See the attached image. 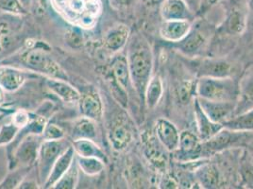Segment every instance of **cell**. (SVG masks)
<instances>
[{"instance_id": "cell-42", "label": "cell", "mask_w": 253, "mask_h": 189, "mask_svg": "<svg viewBox=\"0 0 253 189\" xmlns=\"http://www.w3.org/2000/svg\"><path fill=\"white\" fill-rule=\"evenodd\" d=\"M219 0H208V2L209 3H211V5H213V4H215L216 2H218Z\"/></svg>"}, {"instance_id": "cell-24", "label": "cell", "mask_w": 253, "mask_h": 189, "mask_svg": "<svg viewBox=\"0 0 253 189\" xmlns=\"http://www.w3.org/2000/svg\"><path fill=\"white\" fill-rule=\"evenodd\" d=\"M74 150L77 151L79 156L82 157H95L104 161L105 154L102 150L92 142L91 139L80 138L76 139L74 142Z\"/></svg>"}, {"instance_id": "cell-20", "label": "cell", "mask_w": 253, "mask_h": 189, "mask_svg": "<svg viewBox=\"0 0 253 189\" xmlns=\"http://www.w3.org/2000/svg\"><path fill=\"white\" fill-rule=\"evenodd\" d=\"M39 144L37 139L32 137H26L18 147L16 152V159L23 166H29L38 157Z\"/></svg>"}, {"instance_id": "cell-36", "label": "cell", "mask_w": 253, "mask_h": 189, "mask_svg": "<svg viewBox=\"0 0 253 189\" xmlns=\"http://www.w3.org/2000/svg\"><path fill=\"white\" fill-rule=\"evenodd\" d=\"M134 0H111V3L113 4L114 7H116L117 9H121V8H126L129 7Z\"/></svg>"}, {"instance_id": "cell-1", "label": "cell", "mask_w": 253, "mask_h": 189, "mask_svg": "<svg viewBox=\"0 0 253 189\" xmlns=\"http://www.w3.org/2000/svg\"><path fill=\"white\" fill-rule=\"evenodd\" d=\"M126 61L133 86L140 96L144 98L145 91L153 68V55L147 39L136 35L129 43Z\"/></svg>"}, {"instance_id": "cell-41", "label": "cell", "mask_w": 253, "mask_h": 189, "mask_svg": "<svg viewBox=\"0 0 253 189\" xmlns=\"http://www.w3.org/2000/svg\"><path fill=\"white\" fill-rule=\"evenodd\" d=\"M249 7L252 11H253V0H249Z\"/></svg>"}, {"instance_id": "cell-2", "label": "cell", "mask_w": 253, "mask_h": 189, "mask_svg": "<svg viewBox=\"0 0 253 189\" xmlns=\"http://www.w3.org/2000/svg\"><path fill=\"white\" fill-rule=\"evenodd\" d=\"M53 6L67 21L92 28L100 11L99 0H52Z\"/></svg>"}, {"instance_id": "cell-6", "label": "cell", "mask_w": 253, "mask_h": 189, "mask_svg": "<svg viewBox=\"0 0 253 189\" xmlns=\"http://www.w3.org/2000/svg\"><path fill=\"white\" fill-rule=\"evenodd\" d=\"M160 12L164 20L192 21L195 16L184 0H164L160 5Z\"/></svg>"}, {"instance_id": "cell-17", "label": "cell", "mask_w": 253, "mask_h": 189, "mask_svg": "<svg viewBox=\"0 0 253 189\" xmlns=\"http://www.w3.org/2000/svg\"><path fill=\"white\" fill-rule=\"evenodd\" d=\"M26 80L21 70L10 66H0V87L6 91H14L21 87Z\"/></svg>"}, {"instance_id": "cell-30", "label": "cell", "mask_w": 253, "mask_h": 189, "mask_svg": "<svg viewBox=\"0 0 253 189\" xmlns=\"http://www.w3.org/2000/svg\"><path fill=\"white\" fill-rule=\"evenodd\" d=\"M77 180H78V168L72 164V166L63 174V177L56 183L54 188L62 189H74Z\"/></svg>"}, {"instance_id": "cell-3", "label": "cell", "mask_w": 253, "mask_h": 189, "mask_svg": "<svg viewBox=\"0 0 253 189\" xmlns=\"http://www.w3.org/2000/svg\"><path fill=\"white\" fill-rule=\"evenodd\" d=\"M196 91L200 98L211 101L235 102L238 97L237 84L229 77H201Z\"/></svg>"}, {"instance_id": "cell-34", "label": "cell", "mask_w": 253, "mask_h": 189, "mask_svg": "<svg viewBox=\"0 0 253 189\" xmlns=\"http://www.w3.org/2000/svg\"><path fill=\"white\" fill-rule=\"evenodd\" d=\"M29 121H30V117L29 115H27L26 113H17L14 117H13V120H12V123L15 125V126L23 127L26 126L29 124Z\"/></svg>"}, {"instance_id": "cell-29", "label": "cell", "mask_w": 253, "mask_h": 189, "mask_svg": "<svg viewBox=\"0 0 253 189\" xmlns=\"http://www.w3.org/2000/svg\"><path fill=\"white\" fill-rule=\"evenodd\" d=\"M227 31L232 34H241L246 29V18L241 11H234L226 22Z\"/></svg>"}, {"instance_id": "cell-35", "label": "cell", "mask_w": 253, "mask_h": 189, "mask_svg": "<svg viewBox=\"0 0 253 189\" xmlns=\"http://www.w3.org/2000/svg\"><path fill=\"white\" fill-rule=\"evenodd\" d=\"M244 97L247 101L253 99V78L249 81L244 89Z\"/></svg>"}, {"instance_id": "cell-5", "label": "cell", "mask_w": 253, "mask_h": 189, "mask_svg": "<svg viewBox=\"0 0 253 189\" xmlns=\"http://www.w3.org/2000/svg\"><path fill=\"white\" fill-rule=\"evenodd\" d=\"M26 64L35 71L47 74L56 79L66 80L67 76L52 58L40 49L32 50L25 57Z\"/></svg>"}, {"instance_id": "cell-43", "label": "cell", "mask_w": 253, "mask_h": 189, "mask_svg": "<svg viewBox=\"0 0 253 189\" xmlns=\"http://www.w3.org/2000/svg\"></svg>"}, {"instance_id": "cell-23", "label": "cell", "mask_w": 253, "mask_h": 189, "mask_svg": "<svg viewBox=\"0 0 253 189\" xmlns=\"http://www.w3.org/2000/svg\"><path fill=\"white\" fill-rule=\"evenodd\" d=\"M224 128L232 131L251 133L253 132V109L233 118H229L223 123Z\"/></svg>"}, {"instance_id": "cell-25", "label": "cell", "mask_w": 253, "mask_h": 189, "mask_svg": "<svg viewBox=\"0 0 253 189\" xmlns=\"http://www.w3.org/2000/svg\"><path fill=\"white\" fill-rule=\"evenodd\" d=\"M156 140H158L157 137L156 138H153V137L148 138V140L146 143L145 154L148 158V161H150L151 164H153L156 168H165L167 165V157L161 148L162 144L160 143V145H158V143H157L158 141L156 142Z\"/></svg>"}, {"instance_id": "cell-14", "label": "cell", "mask_w": 253, "mask_h": 189, "mask_svg": "<svg viewBox=\"0 0 253 189\" xmlns=\"http://www.w3.org/2000/svg\"><path fill=\"white\" fill-rule=\"evenodd\" d=\"M129 30L125 25H117L110 29L104 36L106 48L112 53L121 50L128 39Z\"/></svg>"}, {"instance_id": "cell-39", "label": "cell", "mask_w": 253, "mask_h": 189, "mask_svg": "<svg viewBox=\"0 0 253 189\" xmlns=\"http://www.w3.org/2000/svg\"><path fill=\"white\" fill-rule=\"evenodd\" d=\"M164 0H143V2L148 6V7H156V6H160L163 3Z\"/></svg>"}, {"instance_id": "cell-15", "label": "cell", "mask_w": 253, "mask_h": 189, "mask_svg": "<svg viewBox=\"0 0 253 189\" xmlns=\"http://www.w3.org/2000/svg\"><path fill=\"white\" fill-rule=\"evenodd\" d=\"M46 84L51 92L62 98L64 102L74 103L79 101L81 98V94L79 93V91L72 85L64 82V80L56 78L47 79Z\"/></svg>"}, {"instance_id": "cell-33", "label": "cell", "mask_w": 253, "mask_h": 189, "mask_svg": "<svg viewBox=\"0 0 253 189\" xmlns=\"http://www.w3.org/2000/svg\"><path fill=\"white\" fill-rule=\"evenodd\" d=\"M0 8L14 13L23 12L21 5L17 0H0Z\"/></svg>"}, {"instance_id": "cell-18", "label": "cell", "mask_w": 253, "mask_h": 189, "mask_svg": "<svg viewBox=\"0 0 253 189\" xmlns=\"http://www.w3.org/2000/svg\"><path fill=\"white\" fill-rule=\"evenodd\" d=\"M231 73L232 66L223 61H203L199 66V74L201 77L225 78Z\"/></svg>"}, {"instance_id": "cell-13", "label": "cell", "mask_w": 253, "mask_h": 189, "mask_svg": "<svg viewBox=\"0 0 253 189\" xmlns=\"http://www.w3.org/2000/svg\"><path fill=\"white\" fill-rule=\"evenodd\" d=\"M179 154L187 159H196L202 153V144L198 137L189 131H183L179 137Z\"/></svg>"}, {"instance_id": "cell-21", "label": "cell", "mask_w": 253, "mask_h": 189, "mask_svg": "<svg viewBox=\"0 0 253 189\" xmlns=\"http://www.w3.org/2000/svg\"><path fill=\"white\" fill-rule=\"evenodd\" d=\"M112 74L114 76L116 84L126 92L128 84L131 81L126 58H116L112 64Z\"/></svg>"}, {"instance_id": "cell-27", "label": "cell", "mask_w": 253, "mask_h": 189, "mask_svg": "<svg viewBox=\"0 0 253 189\" xmlns=\"http://www.w3.org/2000/svg\"><path fill=\"white\" fill-rule=\"evenodd\" d=\"M96 135L95 124L92 119L88 117H83L75 123L73 128V137L76 139L87 138L92 139Z\"/></svg>"}, {"instance_id": "cell-19", "label": "cell", "mask_w": 253, "mask_h": 189, "mask_svg": "<svg viewBox=\"0 0 253 189\" xmlns=\"http://www.w3.org/2000/svg\"><path fill=\"white\" fill-rule=\"evenodd\" d=\"M110 141L113 147L116 150L120 151L125 149L132 141V134L128 128L125 126V124L119 121L112 127L110 133Z\"/></svg>"}, {"instance_id": "cell-28", "label": "cell", "mask_w": 253, "mask_h": 189, "mask_svg": "<svg viewBox=\"0 0 253 189\" xmlns=\"http://www.w3.org/2000/svg\"><path fill=\"white\" fill-rule=\"evenodd\" d=\"M78 165L88 175H96L104 169L102 160L95 157H82L78 159Z\"/></svg>"}, {"instance_id": "cell-37", "label": "cell", "mask_w": 253, "mask_h": 189, "mask_svg": "<svg viewBox=\"0 0 253 189\" xmlns=\"http://www.w3.org/2000/svg\"><path fill=\"white\" fill-rule=\"evenodd\" d=\"M184 1L189 6L191 11L193 12L199 11L202 3V0H184Z\"/></svg>"}, {"instance_id": "cell-9", "label": "cell", "mask_w": 253, "mask_h": 189, "mask_svg": "<svg viewBox=\"0 0 253 189\" xmlns=\"http://www.w3.org/2000/svg\"><path fill=\"white\" fill-rule=\"evenodd\" d=\"M192 30L188 20H164L160 28V35L165 41L178 43L184 39Z\"/></svg>"}, {"instance_id": "cell-31", "label": "cell", "mask_w": 253, "mask_h": 189, "mask_svg": "<svg viewBox=\"0 0 253 189\" xmlns=\"http://www.w3.org/2000/svg\"><path fill=\"white\" fill-rule=\"evenodd\" d=\"M14 42V33L9 28H0V52L9 49Z\"/></svg>"}, {"instance_id": "cell-16", "label": "cell", "mask_w": 253, "mask_h": 189, "mask_svg": "<svg viewBox=\"0 0 253 189\" xmlns=\"http://www.w3.org/2000/svg\"><path fill=\"white\" fill-rule=\"evenodd\" d=\"M80 111L83 116L88 117L92 120H98L102 116V103L97 94H84L81 95L79 100Z\"/></svg>"}, {"instance_id": "cell-40", "label": "cell", "mask_w": 253, "mask_h": 189, "mask_svg": "<svg viewBox=\"0 0 253 189\" xmlns=\"http://www.w3.org/2000/svg\"><path fill=\"white\" fill-rule=\"evenodd\" d=\"M4 100V93H3V89L0 87V104L3 102Z\"/></svg>"}, {"instance_id": "cell-12", "label": "cell", "mask_w": 253, "mask_h": 189, "mask_svg": "<svg viewBox=\"0 0 253 189\" xmlns=\"http://www.w3.org/2000/svg\"><path fill=\"white\" fill-rule=\"evenodd\" d=\"M74 160V147H68L54 163L49 176L44 183L45 188H51L63 177V174L72 166Z\"/></svg>"}, {"instance_id": "cell-38", "label": "cell", "mask_w": 253, "mask_h": 189, "mask_svg": "<svg viewBox=\"0 0 253 189\" xmlns=\"http://www.w3.org/2000/svg\"><path fill=\"white\" fill-rule=\"evenodd\" d=\"M191 89H192V85L188 84H184L180 87V93H179V94H180L181 100H182L183 96H185V99H186V97L188 99L190 94H191Z\"/></svg>"}, {"instance_id": "cell-7", "label": "cell", "mask_w": 253, "mask_h": 189, "mask_svg": "<svg viewBox=\"0 0 253 189\" xmlns=\"http://www.w3.org/2000/svg\"><path fill=\"white\" fill-rule=\"evenodd\" d=\"M155 135L159 142L167 150L175 151L179 148L180 133L172 122L167 119L157 120Z\"/></svg>"}, {"instance_id": "cell-4", "label": "cell", "mask_w": 253, "mask_h": 189, "mask_svg": "<svg viewBox=\"0 0 253 189\" xmlns=\"http://www.w3.org/2000/svg\"><path fill=\"white\" fill-rule=\"evenodd\" d=\"M66 143L62 139L45 140L38 151L39 172L41 179L45 181L48 178L54 163L66 149Z\"/></svg>"}, {"instance_id": "cell-10", "label": "cell", "mask_w": 253, "mask_h": 189, "mask_svg": "<svg viewBox=\"0 0 253 189\" xmlns=\"http://www.w3.org/2000/svg\"><path fill=\"white\" fill-rule=\"evenodd\" d=\"M243 132L232 131L227 128H223L215 136L210 139L203 141L202 152H216L236 142L242 136Z\"/></svg>"}, {"instance_id": "cell-11", "label": "cell", "mask_w": 253, "mask_h": 189, "mask_svg": "<svg viewBox=\"0 0 253 189\" xmlns=\"http://www.w3.org/2000/svg\"><path fill=\"white\" fill-rule=\"evenodd\" d=\"M195 116H196L195 118H196L198 131L202 141H206L210 139L224 128L223 124L214 122L207 116L201 109L198 99L196 100V103H195Z\"/></svg>"}, {"instance_id": "cell-32", "label": "cell", "mask_w": 253, "mask_h": 189, "mask_svg": "<svg viewBox=\"0 0 253 189\" xmlns=\"http://www.w3.org/2000/svg\"><path fill=\"white\" fill-rule=\"evenodd\" d=\"M44 137L46 140H58L63 137V131L55 124H49L44 128Z\"/></svg>"}, {"instance_id": "cell-8", "label": "cell", "mask_w": 253, "mask_h": 189, "mask_svg": "<svg viewBox=\"0 0 253 189\" xmlns=\"http://www.w3.org/2000/svg\"><path fill=\"white\" fill-rule=\"evenodd\" d=\"M203 112L214 122L223 124L232 116L235 109V102H220L211 101L203 98H198Z\"/></svg>"}, {"instance_id": "cell-22", "label": "cell", "mask_w": 253, "mask_h": 189, "mask_svg": "<svg viewBox=\"0 0 253 189\" xmlns=\"http://www.w3.org/2000/svg\"><path fill=\"white\" fill-rule=\"evenodd\" d=\"M164 93L163 82L159 76L152 77L148 82L145 91V102L149 109H154L158 105Z\"/></svg>"}, {"instance_id": "cell-26", "label": "cell", "mask_w": 253, "mask_h": 189, "mask_svg": "<svg viewBox=\"0 0 253 189\" xmlns=\"http://www.w3.org/2000/svg\"><path fill=\"white\" fill-rule=\"evenodd\" d=\"M205 43V38L200 32H190L189 34L178 42L179 50L186 55H193L198 52L203 44Z\"/></svg>"}]
</instances>
